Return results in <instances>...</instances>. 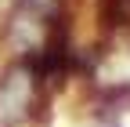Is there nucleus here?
Segmentation results:
<instances>
[{
    "label": "nucleus",
    "mask_w": 130,
    "mask_h": 127,
    "mask_svg": "<svg viewBox=\"0 0 130 127\" xmlns=\"http://www.w3.org/2000/svg\"><path fill=\"white\" fill-rule=\"evenodd\" d=\"M11 11L40 26H54L58 18H69V0H11Z\"/></svg>",
    "instance_id": "obj_1"
}]
</instances>
